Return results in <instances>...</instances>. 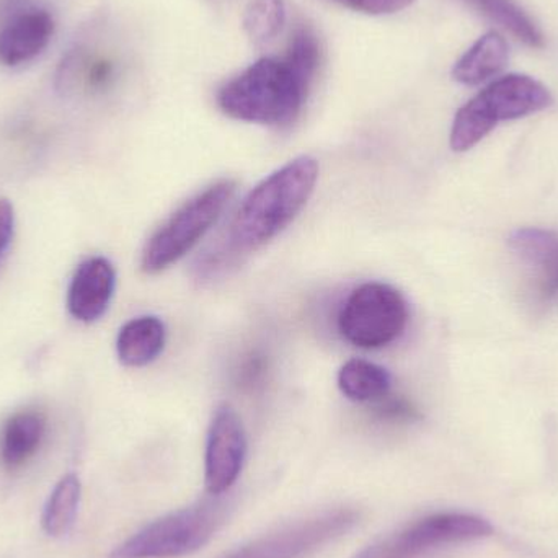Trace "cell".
I'll use <instances>...</instances> for the list:
<instances>
[{
    "label": "cell",
    "instance_id": "cell-1",
    "mask_svg": "<svg viewBox=\"0 0 558 558\" xmlns=\"http://www.w3.org/2000/svg\"><path fill=\"white\" fill-rule=\"evenodd\" d=\"M317 179V160L301 156L258 183L245 196L219 242L199 258V278L226 274L270 244L307 205Z\"/></svg>",
    "mask_w": 558,
    "mask_h": 558
},
{
    "label": "cell",
    "instance_id": "cell-2",
    "mask_svg": "<svg viewBox=\"0 0 558 558\" xmlns=\"http://www.w3.org/2000/svg\"><path fill=\"white\" fill-rule=\"evenodd\" d=\"M308 85L284 59L262 58L221 87L218 105L234 120L284 126L301 113Z\"/></svg>",
    "mask_w": 558,
    "mask_h": 558
},
{
    "label": "cell",
    "instance_id": "cell-3",
    "mask_svg": "<svg viewBox=\"0 0 558 558\" xmlns=\"http://www.w3.org/2000/svg\"><path fill=\"white\" fill-rule=\"evenodd\" d=\"M554 104L549 88L526 74H508L478 92L452 121V150L465 153L477 146L504 121L520 120L547 110Z\"/></svg>",
    "mask_w": 558,
    "mask_h": 558
},
{
    "label": "cell",
    "instance_id": "cell-4",
    "mask_svg": "<svg viewBox=\"0 0 558 558\" xmlns=\"http://www.w3.org/2000/svg\"><path fill=\"white\" fill-rule=\"evenodd\" d=\"M231 501L206 498L189 508L173 511L137 531L117 547L110 558H177L202 549L226 523Z\"/></svg>",
    "mask_w": 558,
    "mask_h": 558
},
{
    "label": "cell",
    "instance_id": "cell-5",
    "mask_svg": "<svg viewBox=\"0 0 558 558\" xmlns=\"http://www.w3.org/2000/svg\"><path fill=\"white\" fill-rule=\"evenodd\" d=\"M238 183L234 180H219L172 215L144 247L141 258L144 274H160L182 260L219 221Z\"/></svg>",
    "mask_w": 558,
    "mask_h": 558
},
{
    "label": "cell",
    "instance_id": "cell-6",
    "mask_svg": "<svg viewBox=\"0 0 558 558\" xmlns=\"http://www.w3.org/2000/svg\"><path fill=\"white\" fill-rule=\"evenodd\" d=\"M407 324L405 298L384 282H364L354 289L338 314L341 337L363 350L389 347L405 331Z\"/></svg>",
    "mask_w": 558,
    "mask_h": 558
},
{
    "label": "cell",
    "instance_id": "cell-7",
    "mask_svg": "<svg viewBox=\"0 0 558 558\" xmlns=\"http://www.w3.org/2000/svg\"><path fill=\"white\" fill-rule=\"evenodd\" d=\"M360 514L348 508L325 511L258 537L222 558H305L356 526Z\"/></svg>",
    "mask_w": 558,
    "mask_h": 558
},
{
    "label": "cell",
    "instance_id": "cell-8",
    "mask_svg": "<svg viewBox=\"0 0 558 558\" xmlns=\"http://www.w3.org/2000/svg\"><path fill=\"white\" fill-rule=\"evenodd\" d=\"M492 531V524L475 514L438 513L366 549L369 558H416L446 544L482 539L490 536Z\"/></svg>",
    "mask_w": 558,
    "mask_h": 558
},
{
    "label": "cell",
    "instance_id": "cell-9",
    "mask_svg": "<svg viewBox=\"0 0 558 558\" xmlns=\"http://www.w3.org/2000/svg\"><path fill=\"white\" fill-rule=\"evenodd\" d=\"M247 456V435L242 420L229 405L219 407L206 439L205 485L209 495L221 497L238 482Z\"/></svg>",
    "mask_w": 558,
    "mask_h": 558
},
{
    "label": "cell",
    "instance_id": "cell-10",
    "mask_svg": "<svg viewBox=\"0 0 558 558\" xmlns=\"http://www.w3.org/2000/svg\"><path fill=\"white\" fill-rule=\"evenodd\" d=\"M114 286L117 274L107 258H88L78 265L68 291V308L72 317L84 324L104 317L113 299Z\"/></svg>",
    "mask_w": 558,
    "mask_h": 558
},
{
    "label": "cell",
    "instance_id": "cell-11",
    "mask_svg": "<svg viewBox=\"0 0 558 558\" xmlns=\"http://www.w3.org/2000/svg\"><path fill=\"white\" fill-rule=\"evenodd\" d=\"M54 35V20L46 10H26L0 29V62L15 68L45 51Z\"/></svg>",
    "mask_w": 558,
    "mask_h": 558
},
{
    "label": "cell",
    "instance_id": "cell-12",
    "mask_svg": "<svg viewBox=\"0 0 558 558\" xmlns=\"http://www.w3.org/2000/svg\"><path fill=\"white\" fill-rule=\"evenodd\" d=\"M511 251L533 268L546 298H558V234L539 228H523L508 239Z\"/></svg>",
    "mask_w": 558,
    "mask_h": 558
},
{
    "label": "cell",
    "instance_id": "cell-13",
    "mask_svg": "<svg viewBox=\"0 0 558 558\" xmlns=\"http://www.w3.org/2000/svg\"><path fill=\"white\" fill-rule=\"evenodd\" d=\"M510 48L498 32H488L477 39L452 68V78L459 84L475 87L500 74L508 64Z\"/></svg>",
    "mask_w": 558,
    "mask_h": 558
},
{
    "label": "cell",
    "instance_id": "cell-14",
    "mask_svg": "<svg viewBox=\"0 0 558 558\" xmlns=\"http://www.w3.org/2000/svg\"><path fill=\"white\" fill-rule=\"evenodd\" d=\"M166 340V325L159 317L144 315L133 318L118 335V357L128 367L147 366L160 356Z\"/></svg>",
    "mask_w": 558,
    "mask_h": 558
},
{
    "label": "cell",
    "instance_id": "cell-15",
    "mask_svg": "<svg viewBox=\"0 0 558 558\" xmlns=\"http://www.w3.org/2000/svg\"><path fill=\"white\" fill-rule=\"evenodd\" d=\"M46 420L36 410H23L7 420L0 441V458L7 469L25 465L41 446Z\"/></svg>",
    "mask_w": 558,
    "mask_h": 558
},
{
    "label": "cell",
    "instance_id": "cell-16",
    "mask_svg": "<svg viewBox=\"0 0 558 558\" xmlns=\"http://www.w3.org/2000/svg\"><path fill=\"white\" fill-rule=\"evenodd\" d=\"M392 377L379 364L366 360H350L338 373V387L353 402H373L389 393Z\"/></svg>",
    "mask_w": 558,
    "mask_h": 558
},
{
    "label": "cell",
    "instance_id": "cell-17",
    "mask_svg": "<svg viewBox=\"0 0 558 558\" xmlns=\"http://www.w3.org/2000/svg\"><path fill=\"white\" fill-rule=\"evenodd\" d=\"M81 481L75 474L64 475L56 484L43 510V530L48 536H65L74 526L81 504Z\"/></svg>",
    "mask_w": 558,
    "mask_h": 558
},
{
    "label": "cell",
    "instance_id": "cell-18",
    "mask_svg": "<svg viewBox=\"0 0 558 558\" xmlns=\"http://www.w3.org/2000/svg\"><path fill=\"white\" fill-rule=\"evenodd\" d=\"M468 2L530 48H543L546 43L539 26L513 0H468Z\"/></svg>",
    "mask_w": 558,
    "mask_h": 558
},
{
    "label": "cell",
    "instance_id": "cell-19",
    "mask_svg": "<svg viewBox=\"0 0 558 558\" xmlns=\"http://www.w3.org/2000/svg\"><path fill=\"white\" fill-rule=\"evenodd\" d=\"M244 29L255 45L277 38L286 22L282 0H251L244 13Z\"/></svg>",
    "mask_w": 558,
    "mask_h": 558
},
{
    "label": "cell",
    "instance_id": "cell-20",
    "mask_svg": "<svg viewBox=\"0 0 558 558\" xmlns=\"http://www.w3.org/2000/svg\"><path fill=\"white\" fill-rule=\"evenodd\" d=\"M284 61L298 74L312 82L318 68V61H320V48H318L317 38L308 29L299 28L292 35Z\"/></svg>",
    "mask_w": 558,
    "mask_h": 558
},
{
    "label": "cell",
    "instance_id": "cell-21",
    "mask_svg": "<svg viewBox=\"0 0 558 558\" xmlns=\"http://www.w3.org/2000/svg\"><path fill=\"white\" fill-rule=\"evenodd\" d=\"M333 2L366 15H392L409 9L416 0H333Z\"/></svg>",
    "mask_w": 558,
    "mask_h": 558
},
{
    "label": "cell",
    "instance_id": "cell-22",
    "mask_svg": "<svg viewBox=\"0 0 558 558\" xmlns=\"http://www.w3.org/2000/svg\"><path fill=\"white\" fill-rule=\"evenodd\" d=\"M15 231V213L9 199L0 198V264L5 258Z\"/></svg>",
    "mask_w": 558,
    "mask_h": 558
},
{
    "label": "cell",
    "instance_id": "cell-23",
    "mask_svg": "<svg viewBox=\"0 0 558 558\" xmlns=\"http://www.w3.org/2000/svg\"><path fill=\"white\" fill-rule=\"evenodd\" d=\"M379 412L386 418L392 420H412L416 416L415 410L405 400H390V402L383 403Z\"/></svg>",
    "mask_w": 558,
    "mask_h": 558
},
{
    "label": "cell",
    "instance_id": "cell-24",
    "mask_svg": "<svg viewBox=\"0 0 558 558\" xmlns=\"http://www.w3.org/2000/svg\"><path fill=\"white\" fill-rule=\"evenodd\" d=\"M354 558H369V556H367V549H364L363 553L357 554Z\"/></svg>",
    "mask_w": 558,
    "mask_h": 558
}]
</instances>
